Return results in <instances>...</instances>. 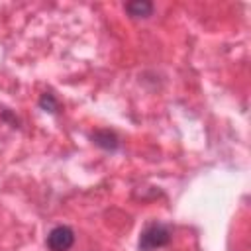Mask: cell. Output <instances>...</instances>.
Here are the masks:
<instances>
[{"label": "cell", "instance_id": "obj_1", "mask_svg": "<svg viewBox=\"0 0 251 251\" xmlns=\"http://www.w3.org/2000/svg\"><path fill=\"white\" fill-rule=\"evenodd\" d=\"M173 237V231L167 224L161 222H151L143 227L141 235H139V249L141 251H155L165 247Z\"/></svg>", "mask_w": 251, "mask_h": 251}, {"label": "cell", "instance_id": "obj_2", "mask_svg": "<svg viewBox=\"0 0 251 251\" xmlns=\"http://www.w3.org/2000/svg\"><path fill=\"white\" fill-rule=\"evenodd\" d=\"M45 243L49 251H69L75 243V231L69 226H57L47 233Z\"/></svg>", "mask_w": 251, "mask_h": 251}, {"label": "cell", "instance_id": "obj_3", "mask_svg": "<svg viewBox=\"0 0 251 251\" xmlns=\"http://www.w3.org/2000/svg\"><path fill=\"white\" fill-rule=\"evenodd\" d=\"M126 12L131 18H149L153 14V4L147 0H135V2H127L126 4Z\"/></svg>", "mask_w": 251, "mask_h": 251}, {"label": "cell", "instance_id": "obj_4", "mask_svg": "<svg viewBox=\"0 0 251 251\" xmlns=\"http://www.w3.org/2000/svg\"><path fill=\"white\" fill-rule=\"evenodd\" d=\"M39 106L45 110V112H57V100L53 94H43L41 100H39Z\"/></svg>", "mask_w": 251, "mask_h": 251}]
</instances>
